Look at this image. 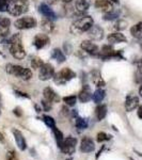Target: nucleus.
<instances>
[{"mask_svg": "<svg viewBox=\"0 0 142 160\" xmlns=\"http://www.w3.org/2000/svg\"><path fill=\"white\" fill-rule=\"evenodd\" d=\"M10 46V52L11 55L14 57L15 59L17 60H22L26 57V51L23 47V44H22V37L20 34H14L12 38H9L8 41Z\"/></svg>", "mask_w": 142, "mask_h": 160, "instance_id": "1", "label": "nucleus"}, {"mask_svg": "<svg viewBox=\"0 0 142 160\" xmlns=\"http://www.w3.org/2000/svg\"><path fill=\"white\" fill-rule=\"evenodd\" d=\"M94 25L93 19L91 16L84 15L80 18L76 19L71 26V32L73 34H82V33L87 32L92 26Z\"/></svg>", "mask_w": 142, "mask_h": 160, "instance_id": "2", "label": "nucleus"}, {"mask_svg": "<svg viewBox=\"0 0 142 160\" xmlns=\"http://www.w3.org/2000/svg\"><path fill=\"white\" fill-rule=\"evenodd\" d=\"M7 72L10 75H13L15 77H19L23 80H29L32 77V72L29 68H23L20 65H15V64H8Z\"/></svg>", "mask_w": 142, "mask_h": 160, "instance_id": "3", "label": "nucleus"}, {"mask_svg": "<svg viewBox=\"0 0 142 160\" xmlns=\"http://www.w3.org/2000/svg\"><path fill=\"white\" fill-rule=\"evenodd\" d=\"M29 9V2L27 0H13L9 6L8 12L13 16H20Z\"/></svg>", "mask_w": 142, "mask_h": 160, "instance_id": "4", "label": "nucleus"}, {"mask_svg": "<svg viewBox=\"0 0 142 160\" xmlns=\"http://www.w3.org/2000/svg\"><path fill=\"white\" fill-rule=\"evenodd\" d=\"M76 77V74L68 68H64L61 71H59L58 73H55L53 76V81L57 84H65L66 82H68L69 80H72L73 78Z\"/></svg>", "mask_w": 142, "mask_h": 160, "instance_id": "5", "label": "nucleus"}, {"mask_svg": "<svg viewBox=\"0 0 142 160\" xmlns=\"http://www.w3.org/2000/svg\"><path fill=\"white\" fill-rule=\"evenodd\" d=\"M14 25H15V27L19 30H27V29H31V28H34L35 26L38 25V22H37V19L33 18V17L26 16V17H22V18L15 20Z\"/></svg>", "mask_w": 142, "mask_h": 160, "instance_id": "6", "label": "nucleus"}, {"mask_svg": "<svg viewBox=\"0 0 142 160\" xmlns=\"http://www.w3.org/2000/svg\"><path fill=\"white\" fill-rule=\"evenodd\" d=\"M55 76V68L50 63H44L42 68H40V73H38V78L42 81H47L53 78Z\"/></svg>", "mask_w": 142, "mask_h": 160, "instance_id": "7", "label": "nucleus"}, {"mask_svg": "<svg viewBox=\"0 0 142 160\" xmlns=\"http://www.w3.org/2000/svg\"><path fill=\"white\" fill-rule=\"evenodd\" d=\"M99 58L102 59H120L122 58V56H121V52L118 50H114L112 48V46L110 45H105L102 47V50L99 51Z\"/></svg>", "mask_w": 142, "mask_h": 160, "instance_id": "8", "label": "nucleus"}, {"mask_svg": "<svg viewBox=\"0 0 142 160\" xmlns=\"http://www.w3.org/2000/svg\"><path fill=\"white\" fill-rule=\"evenodd\" d=\"M76 144H77V139L74 137H68L66 139H64L63 143L60 146V148L64 154H73L76 148Z\"/></svg>", "mask_w": 142, "mask_h": 160, "instance_id": "9", "label": "nucleus"}, {"mask_svg": "<svg viewBox=\"0 0 142 160\" xmlns=\"http://www.w3.org/2000/svg\"><path fill=\"white\" fill-rule=\"evenodd\" d=\"M81 49L86 51L87 53H89L90 56L99 57V48L96 44H94L91 41H84L81 42Z\"/></svg>", "mask_w": 142, "mask_h": 160, "instance_id": "10", "label": "nucleus"}, {"mask_svg": "<svg viewBox=\"0 0 142 160\" xmlns=\"http://www.w3.org/2000/svg\"><path fill=\"white\" fill-rule=\"evenodd\" d=\"M87 32L89 38L93 41H100L104 38V30L97 25H93Z\"/></svg>", "mask_w": 142, "mask_h": 160, "instance_id": "11", "label": "nucleus"}, {"mask_svg": "<svg viewBox=\"0 0 142 160\" xmlns=\"http://www.w3.org/2000/svg\"><path fill=\"white\" fill-rule=\"evenodd\" d=\"M139 107V97L134 94H129L125 100V109L127 112H131Z\"/></svg>", "mask_w": 142, "mask_h": 160, "instance_id": "12", "label": "nucleus"}, {"mask_svg": "<svg viewBox=\"0 0 142 160\" xmlns=\"http://www.w3.org/2000/svg\"><path fill=\"white\" fill-rule=\"evenodd\" d=\"M95 144L91 138L89 137H84L80 142V151L82 153H91L94 151Z\"/></svg>", "mask_w": 142, "mask_h": 160, "instance_id": "13", "label": "nucleus"}, {"mask_svg": "<svg viewBox=\"0 0 142 160\" xmlns=\"http://www.w3.org/2000/svg\"><path fill=\"white\" fill-rule=\"evenodd\" d=\"M38 11L43 16H45V18H48L50 20H55L57 18L56 13L53 11V9H50V7L46 3H41L38 7Z\"/></svg>", "mask_w": 142, "mask_h": 160, "instance_id": "14", "label": "nucleus"}, {"mask_svg": "<svg viewBox=\"0 0 142 160\" xmlns=\"http://www.w3.org/2000/svg\"><path fill=\"white\" fill-rule=\"evenodd\" d=\"M94 6L96 9H99L105 13L113 11V4L110 0H95Z\"/></svg>", "mask_w": 142, "mask_h": 160, "instance_id": "15", "label": "nucleus"}, {"mask_svg": "<svg viewBox=\"0 0 142 160\" xmlns=\"http://www.w3.org/2000/svg\"><path fill=\"white\" fill-rule=\"evenodd\" d=\"M49 43V37L47 34H37L33 41V45L37 49H42Z\"/></svg>", "mask_w": 142, "mask_h": 160, "instance_id": "16", "label": "nucleus"}, {"mask_svg": "<svg viewBox=\"0 0 142 160\" xmlns=\"http://www.w3.org/2000/svg\"><path fill=\"white\" fill-rule=\"evenodd\" d=\"M92 92H91V89L88 84H84L82 87V90L79 92V95H78V99L80 100L81 102H88L92 99Z\"/></svg>", "mask_w": 142, "mask_h": 160, "instance_id": "17", "label": "nucleus"}, {"mask_svg": "<svg viewBox=\"0 0 142 160\" xmlns=\"http://www.w3.org/2000/svg\"><path fill=\"white\" fill-rule=\"evenodd\" d=\"M43 95H44V98L47 100V102H58L59 100H60L59 95L57 94V93L49 87H47V88H45V89H44Z\"/></svg>", "mask_w": 142, "mask_h": 160, "instance_id": "18", "label": "nucleus"}, {"mask_svg": "<svg viewBox=\"0 0 142 160\" xmlns=\"http://www.w3.org/2000/svg\"><path fill=\"white\" fill-rule=\"evenodd\" d=\"M11 22L7 17H0V37L6 38L10 32Z\"/></svg>", "mask_w": 142, "mask_h": 160, "instance_id": "19", "label": "nucleus"}, {"mask_svg": "<svg viewBox=\"0 0 142 160\" xmlns=\"http://www.w3.org/2000/svg\"><path fill=\"white\" fill-rule=\"evenodd\" d=\"M13 135H14V138H15V141H16V144L18 146V148L20 151H25L27 148V143H26V140L23 136V133L20 132L19 130H16L14 129L13 130Z\"/></svg>", "mask_w": 142, "mask_h": 160, "instance_id": "20", "label": "nucleus"}, {"mask_svg": "<svg viewBox=\"0 0 142 160\" xmlns=\"http://www.w3.org/2000/svg\"><path fill=\"white\" fill-rule=\"evenodd\" d=\"M107 41L109 44H118V43H124L127 41V38L124 34H122L121 32H114L111 34L108 35Z\"/></svg>", "mask_w": 142, "mask_h": 160, "instance_id": "21", "label": "nucleus"}, {"mask_svg": "<svg viewBox=\"0 0 142 160\" xmlns=\"http://www.w3.org/2000/svg\"><path fill=\"white\" fill-rule=\"evenodd\" d=\"M91 80L92 82L95 84V87L97 88H100L102 89L103 87H105V81L104 79H103L102 75H100V73L99 71H93L91 73Z\"/></svg>", "mask_w": 142, "mask_h": 160, "instance_id": "22", "label": "nucleus"}, {"mask_svg": "<svg viewBox=\"0 0 142 160\" xmlns=\"http://www.w3.org/2000/svg\"><path fill=\"white\" fill-rule=\"evenodd\" d=\"M75 8L79 13H84L90 8V1L89 0H76Z\"/></svg>", "mask_w": 142, "mask_h": 160, "instance_id": "23", "label": "nucleus"}, {"mask_svg": "<svg viewBox=\"0 0 142 160\" xmlns=\"http://www.w3.org/2000/svg\"><path fill=\"white\" fill-rule=\"evenodd\" d=\"M130 33L135 38H138V40L142 38V22L134 25L133 27L130 28Z\"/></svg>", "mask_w": 142, "mask_h": 160, "instance_id": "24", "label": "nucleus"}, {"mask_svg": "<svg viewBox=\"0 0 142 160\" xmlns=\"http://www.w3.org/2000/svg\"><path fill=\"white\" fill-rule=\"evenodd\" d=\"M51 58L55 59L58 63H63V62L65 61V55H64L63 51L60 50L59 48H55V49L53 50Z\"/></svg>", "mask_w": 142, "mask_h": 160, "instance_id": "25", "label": "nucleus"}, {"mask_svg": "<svg viewBox=\"0 0 142 160\" xmlns=\"http://www.w3.org/2000/svg\"><path fill=\"white\" fill-rule=\"evenodd\" d=\"M106 96V92L104 90H102L99 88V89H97L96 91L93 93V96H92V99L94 102H96V104H99V102H102L103 100H104Z\"/></svg>", "mask_w": 142, "mask_h": 160, "instance_id": "26", "label": "nucleus"}, {"mask_svg": "<svg viewBox=\"0 0 142 160\" xmlns=\"http://www.w3.org/2000/svg\"><path fill=\"white\" fill-rule=\"evenodd\" d=\"M95 114H96V118L99 121H102L103 118L107 115V106L106 105H99L95 109Z\"/></svg>", "mask_w": 142, "mask_h": 160, "instance_id": "27", "label": "nucleus"}, {"mask_svg": "<svg viewBox=\"0 0 142 160\" xmlns=\"http://www.w3.org/2000/svg\"><path fill=\"white\" fill-rule=\"evenodd\" d=\"M41 27H42V29L45 31V32L49 33V32H53V31L55 26H53V20L45 18V19L42 20V22H41Z\"/></svg>", "mask_w": 142, "mask_h": 160, "instance_id": "28", "label": "nucleus"}, {"mask_svg": "<svg viewBox=\"0 0 142 160\" xmlns=\"http://www.w3.org/2000/svg\"><path fill=\"white\" fill-rule=\"evenodd\" d=\"M53 135H55L57 144H58V146L60 148V146L62 145V143H63V141H64L63 135H62V132H61V131L59 130L57 127H53Z\"/></svg>", "mask_w": 142, "mask_h": 160, "instance_id": "29", "label": "nucleus"}, {"mask_svg": "<svg viewBox=\"0 0 142 160\" xmlns=\"http://www.w3.org/2000/svg\"><path fill=\"white\" fill-rule=\"evenodd\" d=\"M43 61L41 58H38V57H34V58L31 59V66H32L33 69H38L42 68L43 65Z\"/></svg>", "mask_w": 142, "mask_h": 160, "instance_id": "30", "label": "nucleus"}, {"mask_svg": "<svg viewBox=\"0 0 142 160\" xmlns=\"http://www.w3.org/2000/svg\"><path fill=\"white\" fill-rule=\"evenodd\" d=\"M127 22L126 20H123V19H119L117 22H115L114 25H113V28H114L115 30L118 31H122L124 29H126L127 28Z\"/></svg>", "mask_w": 142, "mask_h": 160, "instance_id": "31", "label": "nucleus"}, {"mask_svg": "<svg viewBox=\"0 0 142 160\" xmlns=\"http://www.w3.org/2000/svg\"><path fill=\"white\" fill-rule=\"evenodd\" d=\"M75 124H76V127L79 128V129H86V128L88 127L87 120L86 118H77Z\"/></svg>", "mask_w": 142, "mask_h": 160, "instance_id": "32", "label": "nucleus"}, {"mask_svg": "<svg viewBox=\"0 0 142 160\" xmlns=\"http://www.w3.org/2000/svg\"><path fill=\"white\" fill-rule=\"evenodd\" d=\"M43 121H44V123H45L46 125L48 126V127L51 128V129H53V127H56L55 120H53V118H51V117H49V115H44V117H43Z\"/></svg>", "mask_w": 142, "mask_h": 160, "instance_id": "33", "label": "nucleus"}, {"mask_svg": "<svg viewBox=\"0 0 142 160\" xmlns=\"http://www.w3.org/2000/svg\"><path fill=\"white\" fill-rule=\"evenodd\" d=\"M63 102H65L68 106H71V107H73V106L76 105V102H77V97L74 96V95H72V96H65L63 97Z\"/></svg>", "mask_w": 142, "mask_h": 160, "instance_id": "34", "label": "nucleus"}, {"mask_svg": "<svg viewBox=\"0 0 142 160\" xmlns=\"http://www.w3.org/2000/svg\"><path fill=\"white\" fill-rule=\"evenodd\" d=\"M13 0H0V12H6Z\"/></svg>", "mask_w": 142, "mask_h": 160, "instance_id": "35", "label": "nucleus"}, {"mask_svg": "<svg viewBox=\"0 0 142 160\" xmlns=\"http://www.w3.org/2000/svg\"><path fill=\"white\" fill-rule=\"evenodd\" d=\"M119 14H120V13H119V12H114V11L108 12V13H106V14H105L104 18L106 20H113V19H115V18H118Z\"/></svg>", "mask_w": 142, "mask_h": 160, "instance_id": "36", "label": "nucleus"}, {"mask_svg": "<svg viewBox=\"0 0 142 160\" xmlns=\"http://www.w3.org/2000/svg\"><path fill=\"white\" fill-rule=\"evenodd\" d=\"M135 81L137 83H142V66L138 68L135 74Z\"/></svg>", "mask_w": 142, "mask_h": 160, "instance_id": "37", "label": "nucleus"}, {"mask_svg": "<svg viewBox=\"0 0 142 160\" xmlns=\"http://www.w3.org/2000/svg\"><path fill=\"white\" fill-rule=\"evenodd\" d=\"M111 139V136L107 135V133L105 132H99V135H97V141L99 142H104V141H108Z\"/></svg>", "mask_w": 142, "mask_h": 160, "instance_id": "38", "label": "nucleus"}, {"mask_svg": "<svg viewBox=\"0 0 142 160\" xmlns=\"http://www.w3.org/2000/svg\"><path fill=\"white\" fill-rule=\"evenodd\" d=\"M7 160H18V158H17L16 154H15L13 151H11L7 154Z\"/></svg>", "mask_w": 142, "mask_h": 160, "instance_id": "39", "label": "nucleus"}, {"mask_svg": "<svg viewBox=\"0 0 142 160\" xmlns=\"http://www.w3.org/2000/svg\"><path fill=\"white\" fill-rule=\"evenodd\" d=\"M51 102H47L46 99H44L43 102H42V106H43V108H44V110L45 111H48L49 109H51Z\"/></svg>", "mask_w": 142, "mask_h": 160, "instance_id": "40", "label": "nucleus"}, {"mask_svg": "<svg viewBox=\"0 0 142 160\" xmlns=\"http://www.w3.org/2000/svg\"><path fill=\"white\" fill-rule=\"evenodd\" d=\"M15 94L18 95L20 97H26V98H29V95L27 93H24V92H20V91H15Z\"/></svg>", "mask_w": 142, "mask_h": 160, "instance_id": "41", "label": "nucleus"}, {"mask_svg": "<svg viewBox=\"0 0 142 160\" xmlns=\"http://www.w3.org/2000/svg\"><path fill=\"white\" fill-rule=\"evenodd\" d=\"M64 49H65V52L66 53H71V51H72V47H71V45H69L68 43H65L64 44Z\"/></svg>", "mask_w": 142, "mask_h": 160, "instance_id": "42", "label": "nucleus"}, {"mask_svg": "<svg viewBox=\"0 0 142 160\" xmlns=\"http://www.w3.org/2000/svg\"><path fill=\"white\" fill-rule=\"evenodd\" d=\"M137 114H138V118L142 120V105H140L138 107V111H137Z\"/></svg>", "mask_w": 142, "mask_h": 160, "instance_id": "43", "label": "nucleus"}, {"mask_svg": "<svg viewBox=\"0 0 142 160\" xmlns=\"http://www.w3.org/2000/svg\"><path fill=\"white\" fill-rule=\"evenodd\" d=\"M14 114L18 115V117H20V115H22V112H20L19 108H15V109H14Z\"/></svg>", "mask_w": 142, "mask_h": 160, "instance_id": "44", "label": "nucleus"}, {"mask_svg": "<svg viewBox=\"0 0 142 160\" xmlns=\"http://www.w3.org/2000/svg\"><path fill=\"white\" fill-rule=\"evenodd\" d=\"M139 94L142 96V83H141V86H140V89H139Z\"/></svg>", "mask_w": 142, "mask_h": 160, "instance_id": "45", "label": "nucleus"}, {"mask_svg": "<svg viewBox=\"0 0 142 160\" xmlns=\"http://www.w3.org/2000/svg\"><path fill=\"white\" fill-rule=\"evenodd\" d=\"M136 152V154L138 155V156H140V157H142V153H140V152H138V151H135Z\"/></svg>", "mask_w": 142, "mask_h": 160, "instance_id": "46", "label": "nucleus"}, {"mask_svg": "<svg viewBox=\"0 0 142 160\" xmlns=\"http://www.w3.org/2000/svg\"><path fill=\"white\" fill-rule=\"evenodd\" d=\"M111 2H114V3H119L120 2V0H110Z\"/></svg>", "mask_w": 142, "mask_h": 160, "instance_id": "47", "label": "nucleus"}, {"mask_svg": "<svg viewBox=\"0 0 142 160\" xmlns=\"http://www.w3.org/2000/svg\"><path fill=\"white\" fill-rule=\"evenodd\" d=\"M139 45H140V47H141V49H142V38L139 40Z\"/></svg>", "mask_w": 142, "mask_h": 160, "instance_id": "48", "label": "nucleus"}, {"mask_svg": "<svg viewBox=\"0 0 142 160\" xmlns=\"http://www.w3.org/2000/svg\"><path fill=\"white\" fill-rule=\"evenodd\" d=\"M62 1H63V2H71L72 0H62Z\"/></svg>", "mask_w": 142, "mask_h": 160, "instance_id": "49", "label": "nucleus"}, {"mask_svg": "<svg viewBox=\"0 0 142 160\" xmlns=\"http://www.w3.org/2000/svg\"><path fill=\"white\" fill-rule=\"evenodd\" d=\"M0 102H1V95H0Z\"/></svg>", "mask_w": 142, "mask_h": 160, "instance_id": "50", "label": "nucleus"}, {"mask_svg": "<svg viewBox=\"0 0 142 160\" xmlns=\"http://www.w3.org/2000/svg\"><path fill=\"white\" fill-rule=\"evenodd\" d=\"M66 160H71V159H66Z\"/></svg>", "mask_w": 142, "mask_h": 160, "instance_id": "51", "label": "nucleus"}, {"mask_svg": "<svg viewBox=\"0 0 142 160\" xmlns=\"http://www.w3.org/2000/svg\"></svg>", "mask_w": 142, "mask_h": 160, "instance_id": "52", "label": "nucleus"}]
</instances>
